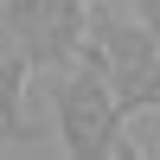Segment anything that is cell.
I'll use <instances>...</instances> for the list:
<instances>
[{"label":"cell","instance_id":"1","mask_svg":"<svg viewBox=\"0 0 160 160\" xmlns=\"http://www.w3.org/2000/svg\"><path fill=\"white\" fill-rule=\"evenodd\" d=\"M83 58L102 71V83L115 90V102L128 115L160 109V32L141 13H115L109 0H90Z\"/></svg>","mask_w":160,"mask_h":160},{"label":"cell","instance_id":"2","mask_svg":"<svg viewBox=\"0 0 160 160\" xmlns=\"http://www.w3.org/2000/svg\"><path fill=\"white\" fill-rule=\"evenodd\" d=\"M51 122H58L64 154H77V160H128L135 154L128 109L115 102V90L102 83V71L90 58L51 71Z\"/></svg>","mask_w":160,"mask_h":160},{"label":"cell","instance_id":"3","mask_svg":"<svg viewBox=\"0 0 160 160\" xmlns=\"http://www.w3.org/2000/svg\"><path fill=\"white\" fill-rule=\"evenodd\" d=\"M19 32L32 71H64L83 58V32H90V0H0Z\"/></svg>","mask_w":160,"mask_h":160},{"label":"cell","instance_id":"4","mask_svg":"<svg viewBox=\"0 0 160 160\" xmlns=\"http://www.w3.org/2000/svg\"><path fill=\"white\" fill-rule=\"evenodd\" d=\"M26 77H32V58H26L7 7H0V135H7V141H26V135H32V128H26V109H19V102H26Z\"/></svg>","mask_w":160,"mask_h":160},{"label":"cell","instance_id":"5","mask_svg":"<svg viewBox=\"0 0 160 160\" xmlns=\"http://www.w3.org/2000/svg\"><path fill=\"white\" fill-rule=\"evenodd\" d=\"M128 7H135V13H141V19H148V26H154V32H160V0H128Z\"/></svg>","mask_w":160,"mask_h":160}]
</instances>
